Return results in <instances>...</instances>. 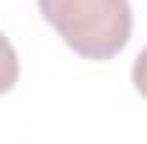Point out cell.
Listing matches in <instances>:
<instances>
[{
    "mask_svg": "<svg viewBox=\"0 0 147 144\" xmlns=\"http://www.w3.org/2000/svg\"><path fill=\"white\" fill-rule=\"evenodd\" d=\"M17 76H20V59L14 45L9 42V37L0 31V96L9 93V90L17 85Z\"/></svg>",
    "mask_w": 147,
    "mask_h": 144,
    "instance_id": "7a4b0ae2",
    "label": "cell"
},
{
    "mask_svg": "<svg viewBox=\"0 0 147 144\" xmlns=\"http://www.w3.org/2000/svg\"><path fill=\"white\" fill-rule=\"evenodd\" d=\"M133 85L147 99V48H142V54L136 57V62H133Z\"/></svg>",
    "mask_w": 147,
    "mask_h": 144,
    "instance_id": "3957f363",
    "label": "cell"
},
{
    "mask_svg": "<svg viewBox=\"0 0 147 144\" xmlns=\"http://www.w3.org/2000/svg\"><path fill=\"white\" fill-rule=\"evenodd\" d=\"M37 6L65 45L85 59L116 57L133 31L127 0H37Z\"/></svg>",
    "mask_w": 147,
    "mask_h": 144,
    "instance_id": "6da1fadb",
    "label": "cell"
}]
</instances>
